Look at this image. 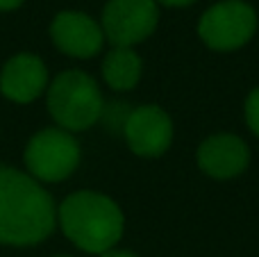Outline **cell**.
Masks as SVG:
<instances>
[{
	"label": "cell",
	"instance_id": "6da1fadb",
	"mask_svg": "<svg viewBox=\"0 0 259 257\" xmlns=\"http://www.w3.org/2000/svg\"><path fill=\"white\" fill-rule=\"evenodd\" d=\"M55 205L30 176L0 166V244L32 246L55 228Z\"/></svg>",
	"mask_w": 259,
	"mask_h": 257
},
{
	"label": "cell",
	"instance_id": "7a4b0ae2",
	"mask_svg": "<svg viewBox=\"0 0 259 257\" xmlns=\"http://www.w3.org/2000/svg\"><path fill=\"white\" fill-rule=\"evenodd\" d=\"M62 230L87 253L109 250L123 235V214L112 198L96 191H77L59 207Z\"/></svg>",
	"mask_w": 259,
	"mask_h": 257
},
{
	"label": "cell",
	"instance_id": "3957f363",
	"mask_svg": "<svg viewBox=\"0 0 259 257\" xmlns=\"http://www.w3.org/2000/svg\"><path fill=\"white\" fill-rule=\"evenodd\" d=\"M48 109L66 130H87L103 114V96L87 73L64 71L48 89Z\"/></svg>",
	"mask_w": 259,
	"mask_h": 257
},
{
	"label": "cell",
	"instance_id": "277c9868",
	"mask_svg": "<svg viewBox=\"0 0 259 257\" xmlns=\"http://www.w3.org/2000/svg\"><path fill=\"white\" fill-rule=\"evenodd\" d=\"M257 30V14L248 3L223 0L200 18V39L214 50H237L250 41Z\"/></svg>",
	"mask_w": 259,
	"mask_h": 257
},
{
	"label": "cell",
	"instance_id": "5b68a950",
	"mask_svg": "<svg viewBox=\"0 0 259 257\" xmlns=\"http://www.w3.org/2000/svg\"><path fill=\"white\" fill-rule=\"evenodd\" d=\"M80 162L77 141L64 130H44L27 144L25 164L34 178L44 182H59L75 171Z\"/></svg>",
	"mask_w": 259,
	"mask_h": 257
},
{
	"label": "cell",
	"instance_id": "8992f818",
	"mask_svg": "<svg viewBox=\"0 0 259 257\" xmlns=\"http://www.w3.org/2000/svg\"><path fill=\"white\" fill-rule=\"evenodd\" d=\"M157 18L155 0H109L103 12V34L116 48H130L155 32Z\"/></svg>",
	"mask_w": 259,
	"mask_h": 257
},
{
	"label": "cell",
	"instance_id": "52a82bcc",
	"mask_svg": "<svg viewBox=\"0 0 259 257\" xmlns=\"http://www.w3.org/2000/svg\"><path fill=\"white\" fill-rule=\"evenodd\" d=\"M123 127H125L130 148L143 157L161 155L173 139L170 116L157 105H143L130 112Z\"/></svg>",
	"mask_w": 259,
	"mask_h": 257
},
{
	"label": "cell",
	"instance_id": "ba28073f",
	"mask_svg": "<svg viewBox=\"0 0 259 257\" xmlns=\"http://www.w3.org/2000/svg\"><path fill=\"white\" fill-rule=\"evenodd\" d=\"M53 41L57 44L59 50H64L71 57H94L103 48V27L89 18L87 14L80 12H62L53 21L50 27Z\"/></svg>",
	"mask_w": 259,
	"mask_h": 257
},
{
	"label": "cell",
	"instance_id": "9c48e42d",
	"mask_svg": "<svg viewBox=\"0 0 259 257\" xmlns=\"http://www.w3.org/2000/svg\"><path fill=\"white\" fill-rule=\"evenodd\" d=\"M248 146L234 135H214L198 148V164L211 178L228 180L248 166Z\"/></svg>",
	"mask_w": 259,
	"mask_h": 257
},
{
	"label": "cell",
	"instance_id": "30bf717a",
	"mask_svg": "<svg viewBox=\"0 0 259 257\" xmlns=\"http://www.w3.org/2000/svg\"><path fill=\"white\" fill-rule=\"evenodd\" d=\"M48 82V71L44 62L34 55H16L7 62L0 75V89L14 103H30L41 91L46 89Z\"/></svg>",
	"mask_w": 259,
	"mask_h": 257
},
{
	"label": "cell",
	"instance_id": "8fae6325",
	"mask_svg": "<svg viewBox=\"0 0 259 257\" xmlns=\"http://www.w3.org/2000/svg\"><path fill=\"white\" fill-rule=\"evenodd\" d=\"M103 75L112 89H132L141 77V59L132 48H114L103 62Z\"/></svg>",
	"mask_w": 259,
	"mask_h": 257
},
{
	"label": "cell",
	"instance_id": "7c38bea8",
	"mask_svg": "<svg viewBox=\"0 0 259 257\" xmlns=\"http://www.w3.org/2000/svg\"><path fill=\"white\" fill-rule=\"evenodd\" d=\"M246 121L250 130L259 137V89H255L246 100Z\"/></svg>",
	"mask_w": 259,
	"mask_h": 257
},
{
	"label": "cell",
	"instance_id": "4fadbf2b",
	"mask_svg": "<svg viewBox=\"0 0 259 257\" xmlns=\"http://www.w3.org/2000/svg\"><path fill=\"white\" fill-rule=\"evenodd\" d=\"M100 257H137V255L130 253V250H112V248H109V250H105Z\"/></svg>",
	"mask_w": 259,
	"mask_h": 257
},
{
	"label": "cell",
	"instance_id": "5bb4252c",
	"mask_svg": "<svg viewBox=\"0 0 259 257\" xmlns=\"http://www.w3.org/2000/svg\"><path fill=\"white\" fill-rule=\"evenodd\" d=\"M159 3L170 5V7H184V5H191V3H196V0H159Z\"/></svg>",
	"mask_w": 259,
	"mask_h": 257
},
{
	"label": "cell",
	"instance_id": "9a60e30c",
	"mask_svg": "<svg viewBox=\"0 0 259 257\" xmlns=\"http://www.w3.org/2000/svg\"><path fill=\"white\" fill-rule=\"evenodd\" d=\"M23 0H0V9H16Z\"/></svg>",
	"mask_w": 259,
	"mask_h": 257
}]
</instances>
